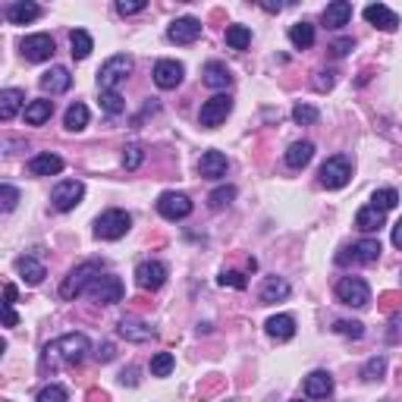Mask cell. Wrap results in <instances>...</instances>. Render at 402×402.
<instances>
[{
	"label": "cell",
	"mask_w": 402,
	"mask_h": 402,
	"mask_svg": "<svg viewBox=\"0 0 402 402\" xmlns=\"http://www.w3.org/2000/svg\"><path fill=\"white\" fill-rule=\"evenodd\" d=\"M89 349H91V342H89V336L85 333H67V336H60V340L50 342L45 352H48V358L50 355L63 358L67 364H82L85 355H89Z\"/></svg>",
	"instance_id": "cell-1"
},
{
	"label": "cell",
	"mask_w": 402,
	"mask_h": 402,
	"mask_svg": "<svg viewBox=\"0 0 402 402\" xmlns=\"http://www.w3.org/2000/svg\"><path fill=\"white\" fill-rule=\"evenodd\" d=\"M101 270H104V261H82V264L72 267V270H69V277L63 280L60 296H63V298H76V296H82V292L89 289L91 283L101 277Z\"/></svg>",
	"instance_id": "cell-2"
},
{
	"label": "cell",
	"mask_w": 402,
	"mask_h": 402,
	"mask_svg": "<svg viewBox=\"0 0 402 402\" xmlns=\"http://www.w3.org/2000/svg\"><path fill=\"white\" fill-rule=\"evenodd\" d=\"M129 226H133V217H129L126 211H120V208H111L94 220V236L104 239V242H113V239L126 236Z\"/></svg>",
	"instance_id": "cell-3"
},
{
	"label": "cell",
	"mask_w": 402,
	"mask_h": 402,
	"mask_svg": "<svg viewBox=\"0 0 402 402\" xmlns=\"http://www.w3.org/2000/svg\"><path fill=\"white\" fill-rule=\"evenodd\" d=\"M129 72H133V57H126V54L111 57V60L98 69V89L101 91H113Z\"/></svg>",
	"instance_id": "cell-4"
},
{
	"label": "cell",
	"mask_w": 402,
	"mask_h": 402,
	"mask_svg": "<svg viewBox=\"0 0 402 402\" xmlns=\"http://www.w3.org/2000/svg\"><path fill=\"white\" fill-rule=\"evenodd\" d=\"M320 186L324 189H342L349 179H352V164H349L346 155H333L324 160V167H320Z\"/></svg>",
	"instance_id": "cell-5"
},
{
	"label": "cell",
	"mask_w": 402,
	"mask_h": 402,
	"mask_svg": "<svg viewBox=\"0 0 402 402\" xmlns=\"http://www.w3.org/2000/svg\"><path fill=\"white\" fill-rule=\"evenodd\" d=\"M336 298H340L342 305H349V308H364V305L371 302V289L362 277H342V280L336 283Z\"/></svg>",
	"instance_id": "cell-6"
},
{
	"label": "cell",
	"mask_w": 402,
	"mask_h": 402,
	"mask_svg": "<svg viewBox=\"0 0 402 402\" xmlns=\"http://www.w3.org/2000/svg\"><path fill=\"white\" fill-rule=\"evenodd\" d=\"M233 111V101H230V94H214L211 101H204L201 104V113H199V123L204 129H217L220 123L230 116Z\"/></svg>",
	"instance_id": "cell-7"
},
{
	"label": "cell",
	"mask_w": 402,
	"mask_h": 402,
	"mask_svg": "<svg viewBox=\"0 0 402 402\" xmlns=\"http://www.w3.org/2000/svg\"><path fill=\"white\" fill-rule=\"evenodd\" d=\"M82 195H85V186L79 179H63V182H57L54 186V192H50V201H54V208L57 211H72L79 201H82Z\"/></svg>",
	"instance_id": "cell-8"
},
{
	"label": "cell",
	"mask_w": 402,
	"mask_h": 402,
	"mask_svg": "<svg viewBox=\"0 0 402 402\" xmlns=\"http://www.w3.org/2000/svg\"><path fill=\"white\" fill-rule=\"evenodd\" d=\"M157 214L164 220H182V217L192 214V199L182 192H164L157 199Z\"/></svg>",
	"instance_id": "cell-9"
},
{
	"label": "cell",
	"mask_w": 402,
	"mask_h": 402,
	"mask_svg": "<svg viewBox=\"0 0 402 402\" xmlns=\"http://www.w3.org/2000/svg\"><path fill=\"white\" fill-rule=\"evenodd\" d=\"M377 258H380L377 239H362L352 248H342V255H336V264H349V261H355V264H374Z\"/></svg>",
	"instance_id": "cell-10"
},
{
	"label": "cell",
	"mask_w": 402,
	"mask_h": 402,
	"mask_svg": "<svg viewBox=\"0 0 402 402\" xmlns=\"http://www.w3.org/2000/svg\"><path fill=\"white\" fill-rule=\"evenodd\" d=\"M123 280L120 277H98V280L91 283V298L98 305H116V302H123Z\"/></svg>",
	"instance_id": "cell-11"
},
{
	"label": "cell",
	"mask_w": 402,
	"mask_h": 402,
	"mask_svg": "<svg viewBox=\"0 0 402 402\" xmlns=\"http://www.w3.org/2000/svg\"><path fill=\"white\" fill-rule=\"evenodd\" d=\"M19 50H23V57L28 63H45L54 57V38L45 32H38V35H28V38L19 45Z\"/></svg>",
	"instance_id": "cell-12"
},
{
	"label": "cell",
	"mask_w": 402,
	"mask_h": 402,
	"mask_svg": "<svg viewBox=\"0 0 402 402\" xmlns=\"http://www.w3.org/2000/svg\"><path fill=\"white\" fill-rule=\"evenodd\" d=\"M151 76H155V85H157V89L170 91V89H177V85L182 82V76H186V67H182L179 60H157Z\"/></svg>",
	"instance_id": "cell-13"
},
{
	"label": "cell",
	"mask_w": 402,
	"mask_h": 402,
	"mask_svg": "<svg viewBox=\"0 0 402 402\" xmlns=\"http://www.w3.org/2000/svg\"><path fill=\"white\" fill-rule=\"evenodd\" d=\"M167 38H170L173 45H192V41L201 38V23L195 16H182V19H177V23H170Z\"/></svg>",
	"instance_id": "cell-14"
},
{
	"label": "cell",
	"mask_w": 402,
	"mask_h": 402,
	"mask_svg": "<svg viewBox=\"0 0 402 402\" xmlns=\"http://www.w3.org/2000/svg\"><path fill=\"white\" fill-rule=\"evenodd\" d=\"M135 283L142 289H160L167 283V267L160 261H142L135 267Z\"/></svg>",
	"instance_id": "cell-15"
},
{
	"label": "cell",
	"mask_w": 402,
	"mask_h": 402,
	"mask_svg": "<svg viewBox=\"0 0 402 402\" xmlns=\"http://www.w3.org/2000/svg\"><path fill=\"white\" fill-rule=\"evenodd\" d=\"M364 19H368L371 26L384 28V32H396V28H399V16L390 10V6H384V4H371V6H364Z\"/></svg>",
	"instance_id": "cell-16"
},
{
	"label": "cell",
	"mask_w": 402,
	"mask_h": 402,
	"mask_svg": "<svg viewBox=\"0 0 402 402\" xmlns=\"http://www.w3.org/2000/svg\"><path fill=\"white\" fill-rule=\"evenodd\" d=\"M69 85H72V76L67 67H54L41 76V91L45 94H63V91H69Z\"/></svg>",
	"instance_id": "cell-17"
},
{
	"label": "cell",
	"mask_w": 402,
	"mask_h": 402,
	"mask_svg": "<svg viewBox=\"0 0 402 402\" xmlns=\"http://www.w3.org/2000/svg\"><path fill=\"white\" fill-rule=\"evenodd\" d=\"M333 393V377L327 371H311L305 377V396L308 399H327Z\"/></svg>",
	"instance_id": "cell-18"
},
{
	"label": "cell",
	"mask_w": 402,
	"mask_h": 402,
	"mask_svg": "<svg viewBox=\"0 0 402 402\" xmlns=\"http://www.w3.org/2000/svg\"><path fill=\"white\" fill-rule=\"evenodd\" d=\"M199 173L204 179L226 177V155H223V151H204L201 160H199Z\"/></svg>",
	"instance_id": "cell-19"
},
{
	"label": "cell",
	"mask_w": 402,
	"mask_h": 402,
	"mask_svg": "<svg viewBox=\"0 0 402 402\" xmlns=\"http://www.w3.org/2000/svg\"><path fill=\"white\" fill-rule=\"evenodd\" d=\"M204 85L208 89H230L233 85V72L226 69V63H220V60H211L208 67H204Z\"/></svg>",
	"instance_id": "cell-20"
},
{
	"label": "cell",
	"mask_w": 402,
	"mask_h": 402,
	"mask_svg": "<svg viewBox=\"0 0 402 402\" xmlns=\"http://www.w3.org/2000/svg\"><path fill=\"white\" fill-rule=\"evenodd\" d=\"M26 104V91H19V89H4L0 91V120L4 123H10L13 116L19 113V107Z\"/></svg>",
	"instance_id": "cell-21"
},
{
	"label": "cell",
	"mask_w": 402,
	"mask_h": 402,
	"mask_svg": "<svg viewBox=\"0 0 402 402\" xmlns=\"http://www.w3.org/2000/svg\"><path fill=\"white\" fill-rule=\"evenodd\" d=\"M63 170V160L57 155H35L28 160V173L32 177H57Z\"/></svg>",
	"instance_id": "cell-22"
},
{
	"label": "cell",
	"mask_w": 402,
	"mask_h": 402,
	"mask_svg": "<svg viewBox=\"0 0 402 402\" xmlns=\"http://www.w3.org/2000/svg\"><path fill=\"white\" fill-rule=\"evenodd\" d=\"M267 333L274 336L277 342H286L296 336V318L292 314H274V318L267 320Z\"/></svg>",
	"instance_id": "cell-23"
},
{
	"label": "cell",
	"mask_w": 402,
	"mask_h": 402,
	"mask_svg": "<svg viewBox=\"0 0 402 402\" xmlns=\"http://www.w3.org/2000/svg\"><path fill=\"white\" fill-rule=\"evenodd\" d=\"M349 19H352V4H346V0L327 4V10H324V26L327 28H342Z\"/></svg>",
	"instance_id": "cell-24"
},
{
	"label": "cell",
	"mask_w": 402,
	"mask_h": 402,
	"mask_svg": "<svg viewBox=\"0 0 402 402\" xmlns=\"http://www.w3.org/2000/svg\"><path fill=\"white\" fill-rule=\"evenodd\" d=\"M120 336L129 342H148L151 340V327L138 318H123L120 320Z\"/></svg>",
	"instance_id": "cell-25"
},
{
	"label": "cell",
	"mask_w": 402,
	"mask_h": 402,
	"mask_svg": "<svg viewBox=\"0 0 402 402\" xmlns=\"http://www.w3.org/2000/svg\"><path fill=\"white\" fill-rule=\"evenodd\" d=\"M41 16V6L38 4H10L6 6V19L13 26H26V23H35Z\"/></svg>",
	"instance_id": "cell-26"
},
{
	"label": "cell",
	"mask_w": 402,
	"mask_h": 402,
	"mask_svg": "<svg viewBox=\"0 0 402 402\" xmlns=\"http://www.w3.org/2000/svg\"><path fill=\"white\" fill-rule=\"evenodd\" d=\"M50 113H54V101H48V98L26 104V123L28 126H45L50 120Z\"/></svg>",
	"instance_id": "cell-27"
},
{
	"label": "cell",
	"mask_w": 402,
	"mask_h": 402,
	"mask_svg": "<svg viewBox=\"0 0 402 402\" xmlns=\"http://www.w3.org/2000/svg\"><path fill=\"white\" fill-rule=\"evenodd\" d=\"M16 270H19V277L28 283V286H38L41 280H45V264L41 261H35V258H19L16 261Z\"/></svg>",
	"instance_id": "cell-28"
},
{
	"label": "cell",
	"mask_w": 402,
	"mask_h": 402,
	"mask_svg": "<svg viewBox=\"0 0 402 402\" xmlns=\"http://www.w3.org/2000/svg\"><path fill=\"white\" fill-rule=\"evenodd\" d=\"M69 48H72V60H85L94 50V41L85 28H72L69 32Z\"/></svg>",
	"instance_id": "cell-29"
},
{
	"label": "cell",
	"mask_w": 402,
	"mask_h": 402,
	"mask_svg": "<svg viewBox=\"0 0 402 402\" xmlns=\"http://www.w3.org/2000/svg\"><path fill=\"white\" fill-rule=\"evenodd\" d=\"M311 157H314V145L311 142H292L289 151H286V164L292 167V170H302Z\"/></svg>",
	"instance_id": "cell-30"
},
{
	"label": "cell",
	"mask_w": 402,
	"mask_h": 402,
	"mask_svg": "<svg viewBox=\"0 0 402 402\" xmlns=\"http://www.w3.org/2000/svg\"><path fill=\"white\" fill-rule=\"evenodd\" d=\"M355 226L362 233H377L380 226H384V211H377V208H371L368 204V208H362L355 214Z\"/></svg>",
	"instance_id": "cell-31"
},
{
	"label": "cell",
	"mask_w": 402,
	"mask_h": 402,
	"mask_svg": "<svg viewBox=\"0 0 402 402\" xmlns=\"http://www.w3.org/2000/svg\"><path fill=\"white\" fill-rule=\"evenodd\" d=\"M289 296V283L283 277H267L264 286H261V302H280Z\"/></svg>",
	"instance_id": "cell-32"
},
{
	"label": "cell",
	"mask_w": 402,
	"mask_h": 402,
	"mask_svg": "<svg viewBox=\"0 0 402 402\" xmlns=\"http://www.w3.org/2000/svg\"><path fill=\"white\" fill-rule=\"evenodd\" d=\"M63 126H67L69 133H82V129L89 126V107L76 101V104L67 111V116H63Z\"/></svg>",
	"instance_id": "cell-33"
},
{
	"label": "cell",
	"mask_w": 402,
	"mask_h": 402,
	"mask_svg": "<svg viewBox=\"0 0 402 402\" xmlns=\"http://www.w3.org/2000/svg\"><path fill=\"white\" fill-rule=\"evenodd\" d=\"M289 41L298 50H308L314 45V26L311 23H296V26L289 28Z\"/></svg>",
	"instance_id": "cell-34"
},
{
	"label": "cell",
	"mask_w": 402,
	"mask_h": 402,
	"mask_svg": "<svg viewBox=\"0 0 402 402\" xmlns=\"http://www.w3.org/2000/svg\"><path fill=\"white\" fill-rule=\"evenodd\" d=\"M399 204V192L396 189H377L374 195H371V208H377V211H393Z\"/></svg>",
	"instance_id": "cell-35"
},
{
	"label": "cell",
	"mask_w": 402,
	"mask_h": 402,
	"mask_svg": "<svg viewBox=\"0 0 402 402\" xmlns=\"http://www.w3.org/2000/svg\"><path fill=\"white\" fill-rule=\"evenodd\" d=\"M226 45H230L233 50H245L248 45H252V32H248L245 26H230L226 28Z\"/></svg>",
	"instance_id": "cell-36"
},
{
	"label": "cell",
	"mask_w": 402,
	"mask_h": 402,
	"mask_svg": "<svg viewBox=\"0 0 402 402\" xmlns=\"http://www.w3.org/2000/svg\"><path fill=\"white\" fill-rule=\"evenodd\" d=\"M292 120H296L298 126H314V123L320 120V113H318V107H311V104H296L292 107Z\"/></svg>",
	"instance_id": "cell-37"
},
{
	"label": "cell",
	"mask_w": 402,
	"mask_h": 402,
	"mask_svg": "<svg viewBox=\"0 0 402 402\" xmlns=\"http://www.w3.org/2000/svg\"><path fill=\"white\" fill-rule=\"evenodd\" d=\"M384 371H386V358L384 355H374V358H368V364L362 368V377L368 380V384H374V380L384 377Z\"/></svg>",
	"instance_id": "cell-38"
},
{
	"label": "cell",
	"mask_w": 402,
	"mask_h": 402,
	"mask_svg": "<svg viewBox=\"0 0 402 402\" xmlns=\"http://www.w3.org/2000/svg\"><path fill=\"white\" fill-rule=\"evenodd\" d=\"M38 402H69V393L60 384H48L38 390Z\"/></svg>",
	"instance_id": "cell-39"
},
{
	"label": "cell",
	"mask_w": 402,
	"mask_h": 402,
	"mask_svg": "<svg viewBox=\"0 0 402 402\" xmlns=\"http://www.w3.org/2000/svg\"><path fill=\"white\" fill-rule=\"evenodd\" d=\"M173 364H177V358H173L170 352H157L155 358H151V374H155V377H167L173 371Z\"/></svg>",
	"instance_id": "cell-40"
},
{
	"label": "cell",
	"mask_w": 402,
	"mask_h": 402,
	"mask_svg": "<svg viewBox=\"0 0 402 402\" xmlns=\"http://www.w3.org/2000/svg\"><path fill=\"white\" fill-rule=\"evenodd\" d=\"M233 199H236V189L233 186H220V189H214V192L208 195V204L214 211H220V208H226V204H230Z\"/></svg>",
	"instance_id": "cell-41"
},
{
	"label": "cell",
	"mask_w": 402,
	"mask_h": 402,
	"mask_svg": "<svg viewBox=\"0 0 402 402\" xmlns=\"http://www.w3.org/2000/svg\"><path fill=\"white\" fill-rule=\"evenodd\" d=\"M101 107H104L111 116H116V113L126 111V101H123L116 91H101Z\"/></svg>",
	"instance_id": "cell-42"
},
{
	"label": "cell",
	"mask_w": 402,
	"mask_h": 402,
	"mask_svg": "<svg viewBox=\"0 0 402 402\" xmlns=\"http://www.w3.org/2000/svg\"><path fill=\"white\" fill-rule=\"evenodd\" d=\"M333 330L342 333V336H352V340H362V336H364V324H362V320H336Z\"/></svg>",
	"instance_id": "cell-43"
},
{
	"label": "cell",
	"mask_w": 402,
	"mask_h": 402,
	"mask_svg": "<svg viewBox=\"0 0 402 402\" xmlns=\"http://www.w3.org/2000/svg\"><path fill=\"white\" fill-rule=\"evenodd\" d=\"M220 286H233V289H245V277L239 274V270H223L220 274Z\"/></svg>",
	"instance_id": "cell-44"
},
{
	"label": "cell",
	"mask_w": 402,
	"mask_h": 402,
	"mask_svg": "<svg viewBox=\"0 0 402 402\" xmlns=\"http://www.w3.org/2000/svg\"><path fill=\"white\" fill-rule=\"evenodd\" d=\"M0 199H4V211H13L19 204V192L10 186V182H4V186H0Z\"/></svg>",
	"instance_id": "cell-45"
},
{
	"label": "cell",
	"mask_w": 402,
	"mask_h": 402,
	"mask_svg": "<svg viewBox=\"0 0 402 402\" xmlns=\"http://www.w3.org/2000/svg\"><path fill=\"white\" fill-rule=\"evenodd\" d=\"M145 0H133V4H126V0H120V4H116V13H120V16H135V13H142L145 10Z\"/></svg>",
	"instance_id": "cell-46"
},
{
	"label": "cell",
	"mask_w": 402,
	"mask_h": 402,
	"mask_svg": "<svg viewBox=\"0 0 402 402\" xmlns=\"http://www.w3.org/2000/svg\"><path fill=\"white\" fill-rule=\"evenodd\" d=\"M123 164H126V170H135V167L142 164V148H138V145H129L126 155H123Z\"/></svg>",
	"instance_id": "cell-47"
},
{
	"label": "cell",
	"mask_w": 402,
	"mask_h": 402,
	"mask_svg": "<svg viewBox=\"0 0 402 402\" xmlns=\"http://www.w3.org/2000/svg\"><path fill=\"white\" fill-rule=\"evenodd\" d=\"M330 50H333V57H346L349 50H352V38H340V41H333Z\"/></svg>",
	"instance_id": "cell-48"
},
{
	"label": "cell",
	"mask_w": 402,
	"mask_h": 402,
	"mask_svg": "<svg viewBox=\"0 0 402 402\" xmlns=\"http://www.w3.org/2000/svg\"><path fill=\"white\" fill-rule=\"evenodd\" d=\"M318 82H314V89H318V91H327V89H333V82H336V79H333V72H318Z\"/></svg>",
	"instance_id": "cell-49"
},
{
	"label": "cell",
	"mask_w": 402,
	"mask_h": 402,
	"mask_svg": "<svg viewBox=\"0 0 402 402\" xmlns=\"http://www.w3.org/2000/svg\"><path fill=\"white\" fill-rule=\"evenodd\" d=\"M4 324H6V327H16V324H19V318H16V311H13V305H4Z\"/></svg>",
	"instance_id": "cell-50"
},
{
	"label": "cell",
	"mask_w": 402,
	"mask_h": 402,
	"mask_svg": "<svg viewBox=\"0 0 402 402\" xmlns=\"http://www.w3.org/2000/svg\"><path fill=\"white\" fill-rule=\"evenodd\" d=\"M113 358V342H104V346H98V362H111Z\"/></svg>",
	"instance_id": "cell-51"
},
{
	"label": "cell",
	"mask_w": 402,
	"mask_h": 402,
	"mask_svg": "<svg viewBox=\"0 0 402 402\" xmlns=\"http://www.w3.org/2000/svg\"><path fill=\"white\" fill-rule=\"evenodd\" d=\"M16 302V286L13 283H6V289H4V305H13Z\"/></svg>",
	"instance_id": "cell-52"
},
{
	"label": "cell",
	"mask_w": 402,
	"mask_h": 402,
	"mask_svg": "<svg viewBox=\"0 0 402 402\" xmlns=\"http://www.w3.org/2000/svg\"><path fill=\"white\" fill-rule=\"evenodd\" d=\"M120 380H123V384H129V386H135V384H138V377H135V368L123 371V374H120Z\"/></svg>",
	"instance_id": "cell-53"
},
{
	"label": "cell",
	"mask_w": 402,
	"mask_h": 402,
	"mask_svg": "<svg viewBox=\"0 0 402 402\" xmlns=\"http://www.w3.org/2000/svg\"><path fill=\"white\" fill-rule=\"evenodd\" d=\"M393 245L402 248V220H399L396 226H393Z\"/></svg>",
	"instance_id": "cell-54"
},
{
	"label": "cell",
	"mask_w": 402,
	"mask_h": 402,
	"mask_svg": "<svg viewBox=\"0 0 402 402\" xmlns=\"http://www.w3.org/2000/svg\"><path fill=\"white\" fill-rule=\"evenodd\" d=\"M261 6H264V10H267V13H280V10H283V6H280V4H261Z\"/></svg>",
	"instance_id": "cell-55"
}]
</instances>
